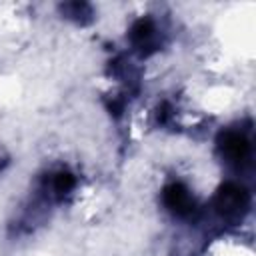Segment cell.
Returning <instances> with one entry per match:
<instances>
[{
    "label": "cell",
    "mask_w": 256,
    "mask_h": 256,
    "mask_svg": "<svg viewBox=\"0 0 256 256\" xmlns=\"http://www.w3.org/2000/svg\"><path fill=\"white\" fill-rule=\"evenodd\" d=\"M248 206H250V196H248L246 188H242L234 182L224 184L214 198V208L224 218H242L246 214Z\"/></svg>",
    "instance_id": "6da1fadb"
},
{
    "label": "cell",
    "mask_w": 256,
    "mask_h": 256,
    "mask_svg": "<svg viewBox=\"0 0 256 256\" xmlns=\"http://www.w3.org/2000/svg\"><path fill=\"white\" fill-rule=\"evenodd\" d=\"M162 198H164V204H166L174 214H178V216H188V214H192V210H194V200H192L188 188L182 186V184H178V182L166 186Z\"/></svg>",
    "instance_id": "7a4b0ae2"
},
{
    "label": "cell",
    "mask_w": 256,
    "mask_h": 256,
    "mask_svg": "<svg viewBox=\"0 0 256 256\" xmlns=\"http://www.w3.org/2000/svg\"><path fill=\"white\" fill-rule=\"evenodd\" d=\"M220 150L230 162H244L250 154V144L240 132H224L220 136Z\"/></svg>",
    "instance_id": "3957f363"
},
{
    "label": "cell",
    "mask_w": 256,
    "mask_h": 256,
    "mask_svg": "<svg viewBox=\"0 0 256 256\" xmlns=\"http://www.w3.org/2000/svg\"><path fill=\"white\" fill-rule=\"evenodd\" d=\"M130 40H132V44L136 46V48H140V50H148V48H152L154 44H156V28H154V24L150 22V20H138L134 26H132V30H130Z\"/></svg>",
    "instance_id": "277c9868"
},
{
    "label": "cell",
    "mask_w": 256,
    "mask_h": 256,
    "mask_svg": "<svg viewBox=\"0 0 256 256\" xmlns=\"http://www.w3.org/2000/svg\"><path fill=\"white\" fill-rule=\"evenodd\" d=\"M74 184H76V180H74V176H72L70 172H58V174H54V178H52V190H54V194H58V196L68 194V192L74 188Z\"/></svg>",
    "instance_id": "5b68a950"
},
{
    "label": "cell",
    "mask_w": 256,
    "mask_h": 256,
    "mask_svg": "<svg viewBox=\"0 0 256 256\" xmlns=\"http://www.w3.org/2000/svg\"><path fill=\"white\" fill-rule=\"evenodd\" d=\"M62 10L74 18V20H84V16H90V6L84 4V2H74V4H66L62 6Z\"/></svg>",
    "instance_id": "8992f818"
},
{
    "label": "cell",
    "mask_w": 256,
    "mask_h": 256,
    "mask_svg": "<svg viewBox=\"0 0 256 256\" xmlns=\"http://www.w3.org/2000/svg\"><path fill=\"white\" fill-rule=\"evenodd\" d=\"M0 168H2V162H0Z\"/></svg>",
    "instance_id": "52a82bcc"
}]
</instances>
